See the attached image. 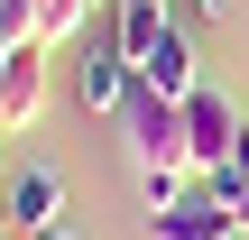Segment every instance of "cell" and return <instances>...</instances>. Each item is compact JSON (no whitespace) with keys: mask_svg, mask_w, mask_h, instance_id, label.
I'll use <instances>...</instances> for the list:
<instances>
[{"mask_svg":"<svg viewBox=\"0 0 249 240\" xmlns=\"http://www.w3.org/2000/svg\"><path fill=\"white\" fill-rule=\"evenodd\" d=\"M129 92H139V65L102 37V46H83V74H74V111H92V120H120L129 111Z\"/></svg>","mask_w":249,"mask_h":240,"instance_id":"3957f363","label":"cell"},{"mask_svg":"<svg viewBox=\"0 0 249 240\" xmlns=\"http://www.w3.org/2000/svg\"><path fill=\"white\" fill-rule=\"evenodd\" d=\"M194 9H203V18H231V0H194Z\"/></svg>","mask_w":249,"mask_h":240,"instance_id":"30bf717a","label":"cell"},{"mask_svg":"<svg viewBox=\"0 0 249 240\" xmlns=\"http://www.w3.org/2000/svg\"><path fill=\"white\" fill-rule=\"evenodd\" d=\"M83 9H92V0H37V46H65V37L83 28Z\"/></svg>","mask_w":249,"mask_h":240,"instance_id":"9c48e42d","label":"cell"},{"mask_svg":"<svg viewBox=\"0 0 249 240\" xmlns=\"http://www.w3.org/2000/svg\"><path fill=\"white\" fill-rule=\"evenodd\" d=\"M46 102V46H9L0 55V129H28Z\"/></svg>","mask_w":249,"mask_h":240,"instance_id":"5b68a950","label":"cell"},{"mask_svg":"<svg viewBox=\"0 0 249 240\" xmlns=\"http://www.w3.org/2000/svg\"><path fill=\"white\" fill-rule=\"evenodd\" d=\"M222 240H231V231H222Z\"/></svg>","mask_w":249,"mask_h":240,"instance_id":"5bb4252c","label":"cell"},{"mask_svg":"<svg viewBox=\"0 0 249 240\" xmlns=\"http://www.w3.org/2000/svg\"><path fill=\"white\" fill-rule=\"evenodd\" d=\"M37 240H74V231H65V222H55V231H37Z\"/></svg>","mask_w":249,"mask_h":240,"instance_id":"8fae6325","label":"cell"},{"mask_svg":"<svg viewBox=\"0 0 249 240\" xmlns=\"http://www.w3.org/2000/svg\"><path fill=\"white\" fill-rule=\"evenodd\" d=\"M139 83H148V92H166V102H185V92L203 83V74H194V46H185V37L166 28V37H157V46L139 55Z\"/></svg>","mask_w":249,"mask_h":240,"instance_id":"52a82bcc","label":"cell"},{"mask_svg":"<svg viewBox=\"0 0 249 240\" xmlns=\"http://www.w3.org/2000/svg\"><path fill=\"white\" fill-rule=\"evenodd\" d=\"M148 231H157V240H222V231H231V203H213L203 176H194V194H185L176 213H148Z\"/></svg>","mask_w":249,"mask_h":240,"instance_id":"8992f818","label":"cell"},{"mask_svg":"<svg viewBox=\"0 0 249 240\" xmlns=\"http://www.w3.org/2000/svg\"><path fill=\"white\" fill-rule=\"evenodd\" d=\"M166 28H176V18H166V0H111V46H120L129 65H139Z\"/></svg>","mask_w":249,"mask_h":240,"instance_id":"ba28073f","label":"cell"},{"mask_svg":"<svg viewBox=\"0 0 249 240\" xmlns=\"http://www.w3.org/2000/svg\"><path fill=\"white\" fill-rule=\"evenodd\" d=\"M102 9H111V0H102Z\"/></svg>","mask_w":249,"mask_h":240,"instance_id":"4fadbf2b","label":"cell"},{"mask_svg":"<svg viewBox=\"0 0 249 240\" xmlns=\"http://www.w3.org/2000/svg\"><path fill=\"white\" fill-rule=\"evenodd\" d=\"M120 129H129V157H139V176L148 166H176V176H194V148H185V102H166V92H129V111H120Z\"/></svg>","mask_w":249,"mask_h":240,"instance_id":"6da1fadb","label":"cell"},{"mask_svg":"<svg viewBox=\"0 0 249 240\" xmlns=\"http://www.w3.org/2000/svg\"><path fill=\"white\" fill-rule=\"evenodd\" d=\"M55 213H65V176H55V166H18V176L0 185V222H9L18 240L55 231Z\"/></svg>","mask_w":249,"mask_h":240,"instance_id":"277c9868","label":"cell"},{"mask_svg":"<svg viewBox=\"0 0 249 240\" xmlns=\"http://www.w3.org/2000/svg\"><path fill=\"white\" fill-rule=\"evenodd\" d=\"M0 240H9V222H0Z\"/></svg>","mask_w":249,"mask_h":240,"instance_id":"7c38bea8","label":"cell"},{"mask_svg":"<svg viewBox=\"0 0 249 240\" xmlns=\"http://www.w3.org/2000/svg\"><path fill=\"white\" fill-rule=\"evenodd\" d=\"M240 129H249V120L231 111V92H213V83L185 92V148H194V176L231 166V139H240Z\"/></svg>","mask_w":249,"mask_h":240,"instance_id":"7a4b0ae2","label":"cell"}]
</instances>
